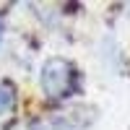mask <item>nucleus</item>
<instances>
[{
  "label": "nucleus",
  "instance_id": "f257e3e1",
  "mask_svg": "<svg viewBox=\"0 0 130 130\" xmlns=\"http://www.w3.org/2000/svg\"><path fill=\"white\" fill-rule=\"evenodd\" d=\"M42 89L50 99H65L78 91V70L70 60L52 57L42 68Z\"/></svg>",
  "mask_w": 130,
  "mask_h": 130
},
{
  "label": "nucleus",
  "instance_id": "f03ea898",
  "mask_svg": "<svg viewBox=\"0 0 130 130\" xmlns=\"http://www.w3.org/2000/svg\"><path fill=\"white\" fill-rule=\"evenodd\" d=\"M13 86L10 83H0V115H5L13 109Z\"/></svg>",
  "mask_w": 130,
  "mask_h": 130
},
{
  "label": "nucleus",
  "instance_id": "7ed1b4c3",
  "mask_svg": "<svg viewBox=\"0 0 130 130\" xmlns=\"http://www.w3.org/2000/svg\"><path fill=\"white\" fill-rule=\"evenodd\" d=\"M0 34H3V21H0Z\"/></svg>",
  "mask_w": 130,
  "mask_h": 130
}]
</instances>
